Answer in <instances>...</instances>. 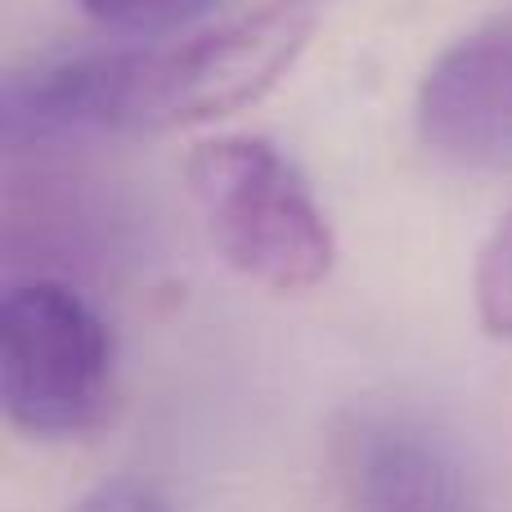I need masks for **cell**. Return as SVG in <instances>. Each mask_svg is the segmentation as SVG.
<instances>
[{"mask_svg": "<svg viewBox=\"0 0 512 512\" xmlns=\"http://www.w3.org/2000/svg\"><path fill=\"white\" fill-rule=\"evenodd\" d=\"M315 23V0H265L171 45L41 59L9 77V144L63 131H176L230 117L288 77Z\"/></svg>", "mask_w": 512, "mask_h": 512, "instance_id": "1", "label": "cell"}, {"mask_svg": "<svg viewBox=\"0 0 512 512\" xmlns=\"http://www.w3.org/2000/svg\"><path fill=\"white\" fill-rule=\"evenodd\" d=\"M216 252L261 288L297 297L328 279L337 239L306 176L261 135L203 140L185 162Z\"/></svg>", "mask_w": 512, "mask_h": 512, "instance_id": "2", "label": "cell"}, {"mask_svg": "<svg viewBox=\"0 0 512 512\" xmlns=\"http://www.w3.org/2000/svg\"><path fill=\"white\" fill-rule=\"evenodd\" d=\"M113 333L104 315L54 274L9 283L0 301V400L36 441L90 436L113 414Z\"/></svg>", "mask_w": 512, "mask_h": 512, "instance_id": "3", "label": "cell"}, {"mask_svg": "<svg viewBox=\"0 0 512 512\" xmlns=\"http://www.w3.org/2000/svg\"><path fill=\"white\" fill-rule=\"evenodd\" d=\"M328 459L342 512H477L450 445L396 409L342 414Z\"/></svg>", "mask_w": 512, "mask_h": 512, "instance_id": "4", "label": "cell"}, {"mask_svg": "<svg viewBox=\"0 0 512 512\" xmlns=\"http://www.w3.org/2000/svg\"><path fill=\"white\" fill-rule=\"evenodd\" d=\"M418 140L459 167H512V5L463 32L423 72Z\"/></svg>", "mask_w": 512, "mask_h": 512, "instance_id": "5", "label": "cell"}, {"mask_svg": "<svg viewBox=\"0 0 512 512\" xmlns=\"http://www.w3.org/2000/svg\"><path fill=\"white\" fill-rule=\"evenodd\" d=\"M472 297H477L481 328H486L490 337H512V207L477 256Z\"/></svg>", "mask_w": 512, "mask_h": 512, "instance_id": "6", "label": "cell"}, {"mask_svg": "<svg viewBox=\"0 0 512 512\" xmlns=\"http://www.w3.org/2000/svg\"><path fill=\"white\" fill-rule=\"evenodd\" d=\"M72 5L113 32H167L203 14L212 0H72Z\"/></svg>", "mask_w": 512, "mask_h": 512, "instance_id": "7", "label": "cell"}, {"mask_svg": "<svg viewBox=\"0 0 512 512\" xmlns=\"http://www.w3.org/2000/svg\"><path fill=\"white\" fill-rule=\"evenodd\" d=\"M72 512H171L167 499L140 477H113L95 486Z\"/></svg>", "mask_w": 512, "mask_h": 512, "instance_id": "8", "label": "cell"}]
</instances>
